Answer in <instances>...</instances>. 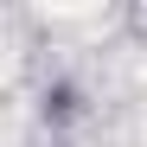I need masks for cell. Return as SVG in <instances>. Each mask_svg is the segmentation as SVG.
Returning <instances> with one entry per match:
<instances>
[]
</instances>
